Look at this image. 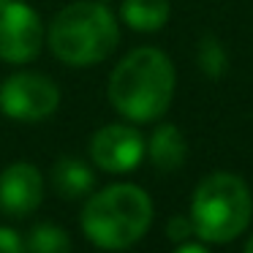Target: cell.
<instances>
[{
  "label": "cell",
  "mask_w": 253,
  "mask_h": 253,
  "mask_svg": "<svg viewBox=\"0 0 253 253\" xmlns=\"http://www.w3.org/2000/svg\"><path fill=\"white\" fill-rule=\"evenodd\" d=\"M177 74L171 60L155 46L128 52L109 77V101L133 123H153L171 106Z\"/></svg>",
  "instance_id": "1"
},
{
  "label": "cell",
  "mask_w": 253,
  "mask_h": 253,
  "mask_svg": "<svg viewBox=\"0 0 253 253\" xmlns=\"http://www.w3.org/2000/svg\"><path fill=\"white\" fill-rule=\"evenodd\" d=\"M28 253H71L68 234L55 223H39L25 240Z\"/></svg>",
  "instance_id": "12"
},
{
  "label": "cell",
  "mask_w": 253,
  "mask_h": 253,
  "mask_svg": "<svg viewBox=\"0 0 253 253\" xmlns=\"http://www.w3.org/2000/svg\"><path fill=\"white\" fill-rule=\"evenodd\" d=\"M153 223V202L147 191L117 182L93 193L82 210V231L101 251H126L147 234Z\"/></svg>",
  "instance_id": "2"
},
{
  "label": "cell",
  "mask_w": 253,
  "mask_h": 253,
  "mask_svg": "<svg viewBox=\"0 0 253 253\" xmlns=\"http://www.w3.org/2000/svg\"><path fill=\"white\" fill-rule=\"evenodd\" d=\"M253 215V199L245 180L229 171L204 177L191 199V226L202 242L223 245L248 229Z\"/></svg>",
  "instance_id": "4"
},
{
  "label": "cell",
  "mask_w": 253,
  "mask_h": 253,
  "mask_svg": "<svg viewBox=\"0 0 253 253\" xmlns=\"http://www.w3.org/2000/svg\"><path fill=\"white\" fill-rule=\"evenodd\" d=\"M44 46L41 17L22 0H0V60L30 63Z\"/></svg>",
  "instance_id": "6"
},
{
  "label": "cell",
  "mask_w": 253,
  "mask_h": 253,
  "mask_svg": "<svg viewBox=\"0 0 253 253\" xmlns=\"http://www.w3.org/2000/svg\"><path fill=\"white\" fill-rule=\"evenodd\" d=\"M171 253H210L207 245H199V242H180V248H174Z\"/></svg>",
  "instance_id": "16"
},
{
  "label": "cell",
  "mask_w": 253,
  "mask_h": 253,
  "mask_svg": "<svg viewBox=\"0 0 253 253\" xmlns=\"http://www.w3.org/2000/svg\"><path fill=\"white\" fill-rule=\"evenodd\" d=\"M242 253H253V234H251V240L245 242V251H242Z\"/></svg>",
  "instance_id": "17"
},
{
  "label": "cell",
  "mask_w": 253,
  "mask_h": 253,
  "mask_svg": "<svg viewBox=\"0 0 253 253\" xmlns=\"http://www.w3.org/2000/svg\"><path fill=\"white\" fill-rule=\"evenodd\" d=\"M52 182H55L57 193L66 199H82L84 193L93 188L95 177L84 161L74 158V155H63L52 169Z\"/></svg>",
  "instance_id": "10"
},
{
  "label": "cell",
  "mask_w": 253,
  "mask_h": 253,
  "mask_svg": "<svg viewBox=\"0 0 253 253\" xmlns=\"http://www.w3.org/2000/svg\"><path fill=\"white\" fill-rule=\"evenodd\" d=\"M120 41L115 17L109 8L93 0H77L66 6L46 30L52 55L66 66H93L115 52Z\"/></svg>",
  "instance_id": "3"
},
{
  "label": "cell",
  "mask_w": 253,
  "mask_h": 253,
  "mask_svg": "<svg viewBox=\"0 0 253 253\" xmlns=\"http://www.w3.org/2000/svg\"><path fill=\"white\" fill-rule=\"evenodd\" d=\"M44 199V177L28 161L6 166L0 171V210L11 218H25L39 210Z\"/></svg>",
  "instance_id": "8"
},
{
  "label": "cell",
  "mask_w": 253,
  "mask_h": 253,
  "mask_svg": "<svg viewBox=\"0 0 253 253\" xmlns=\"http://www.w3.org/2000/svg\"><path fill=\"white\" fill-rule=\"evenodd\" d=\"M90 158L98 169L109 171V174H126L142 164L144 139L136 128L112 123V126L95 131L93 142H90Z\"/></svg>",
  "instance_id": "7"
},
{
  "label": "cell",
  "mask_w": 253,
  "mask_h": 253,
  "mask_svg": "<svg viewBox=\"0 0 253 253\" xmlns=\"http://www.w3.org/2000/svg\"><path fill=\"white\" fill-rule=\"evenodd\" d=\"M60 106V90L49 77L33 71L11 74L0 84V112L19 123H41Z\"/></svg>",
  "instance_id": "5"
},
{
  "label": "cell",
  "mask_w": 253,
  "mask_h": 253,
  "mask_svg": "<svg viewBox=\"0 0 253 253\" xmlns=\"http://www.w3.org/2000/svg\"><path fill=\"white\" fill-rule=\"evenodd\" d=\"M199 66L207 77L218 79L226 74L229 68V57H226V49L220 46L218 39H204L202 46H199Z\"/></svg>",
  "instance_id": "13"
},
{
  "label": "cell",
  "mask_w": 253,
  "mask_h": 253,
  "mask_svg": "<svg viewBox=\"0 0 253 253\" xmlns=\"http://www.w3.org/2000/svg\"><path fill=\"white\" fill-rule=\"evenodd\" d=\"M166 234L177 242H185L188 234H193V226H191V218H171L169 226H166Z\"/></svg>",
  "instance_id": "15"
},
{
  "label": "cell",
  "mask_w": 253,
  "mask_h": 253,
  "mask_svg": "<svg viewBox=\"0 0 253 253\" xmlns=\"http://www.w3.org/2000/svg\"><path fill=\"white\" fill-rule=\"evenodd\" d=\"M0 253H28L25 240L8 226H0Z\"/></svg>",
  "instance_id": "14"
},
{
  "label": "cell",
  "mask_w": 253,
  "mask_h": 253,
  "mask_svg": "<svg viewBox=\"0 0 253 253\" xmlns=\"http://www.w3.org/2000/svg\"><path fill=\"white\" fill-rule=\"evenodd\" d=\"M144 155L153 161V166H158L161 171H174L185 164L188 155V144L185 136L177 126L164 123L153 131V136L144 142Z\"/></svg>",
  "instance_id": "9"
},
{
  "label": "cell",
  "mask_w": 253,
  "mask_h": 253,
  "mask_svg": "<svg viewBox=\"0 0 253 253\" xmlns=\"http://www.w3.org/2000/svg\"><path fill=\"white\" fill-rule=\"evenodd\" d=\"M123 22L131 25L139 33H155L171 17L169 0H123L120 6Z\"/></svg>",
  "instance_id": "11"
}]
</instances>
